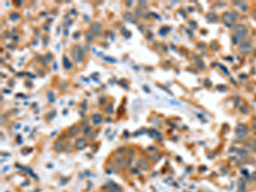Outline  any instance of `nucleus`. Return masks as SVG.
<instances>
[{
	"label": "nucleus",
	"instance_id": "f257e3e1",
	"mask_svg": "<svg viewBox=\"0 0 256 192\" xmlns=\"http://www.w3.org/2000/svg\"><path fill=\"white\" fill-rule=\"evenodd\" d=\"M247 34H248V30L246 27L243 25H237L235 28V33L233 36L234 43L237 44L238 42L243 40L247 37Z\"/></svg>",
	"mask_w": 256,
	"mask_h": 192
},
{
	"label": "nucleus",
	"instance_id": "f3484780",
	"mask_svg": "<svg viewBox=\"0 0 256 192\" xmlns=\"http://www.w3.org/2000/svg\"><path fill=\"white\" fill-rule=\"evenodd\" d=\"M134 16V15L131 14V13H127V14L124 15V18L126 19V20H128V21H131V22H132V20H131V18Z\"/></svg>",
	"mask_w": 256,
	"mask_h": 192
},
{
	"label": "nucleus",
	"instance_id": "b1692460",
	"mask_svg": "<svg viewBox=\"0 0 256 192\" xmlns=\"http://www.w3.org/2000/svg\"><path fill=\"white\" fill-rule=\"evenodd\" d=\"M126 151V149L124 148V147H120V149H118V153H124Z\"/></svg>",
	"mask_w": 256,
	"mask_h": 192
},
{
	"label": "nucleus",
	"instance_id": "6ab92c4d",
	"mask_svg": "<svg viewBox=\"0 0 256 192\" xmlns=\"http://www.w3.org/2000/svg\"><path fill=\"white\" fill-rule=\"evenodd\" d=\"M18 18H19V15L17 14V13H12V14L10 15V19L13 20V21L17 20Z\"/></svg>",
	"mask_w": 256,
	"mask_h": 192
},
{
	"label": "nucleus",
	"instance_id": "dca6fc26",
	"mask_svg": "<svg viewBox=\"0 0 256 192\" xmlns=\"http://www.w3.org/2000/svg\"><path fill=\"white\" fill-rule=\"evenodd\" d=\"M113 105L111 104V103H109L107 107H106V109H105V112L106 113H108V114H111V113H113Z\"/></svg>",
	"mask_w": 256,
	"mask_h": 192
},
{
	"label": "nucleus",
	"instance_id": "412c9836",
	"mask_svg": "<svg viewBox=\"0 0 256 192\" xmlns=\"http://www.w3.org/2000/svg\"><path fill=\"white\" fill-rule=\"evenodd\" d=\"M141 14H142L141 10H140V9H136V10H135V14L134 15H136L137 17H139V16H141Z\"/></svg>",
	"mask_w": 256,
	"mask_h": 192
},
{
	"label": "nucleus",
	"instance_id": "423d86ee",
	"mask_svg": "<svg viewBox=\"0 0 256 192\" xmlns=\"http://www.w3.org/2000/svg\"><path fill=\"white\" fill-rule=\"evenodd\" d=\"M75 147L77 148V149H79V150H82V149H84L85 146H86V144H87V142H86V140H85V138H83V137H80V138H79V139H77L76 141H75Z\"/></svg>",
	"mask_w": 256,
	"mask_h": 192
},
{
	"label": "nucleus",
	"instance_id": "393cba45",
	"mask_svg": "<svg viewBox=\"0 0 256 192\" xmlns=\"http://www.w3.org/2000/svg\"><path fill=\"white\" fill-rule=\"evenodd\" d=\"M146 3L145 2H139V5H145Z\"/></svg>",
	"mask_w": 256,
	"mask_h": 192
},
{
	"label": "nucleus",
	"instance_id": "9b49d317",
	"mask_svg": "<svg viewBox=\"0 0 256 192\" xmlns=\"http://www.w3.org/2000/svg\"><path fill=\"white\" fill-rule=\"evenodd\" d=\"M63 66H64V68L67 69V70L71 69L72 67H73L72 63L69 62V60L68 59V57L65 56V55L63 56Z\"/></svg>",
	"mask_w": 256,
	"mask_h": 192
},
{
	"label": "nucleus",
	"instance_id": "5701e85b",
	"mask_svg": "<svg viewBox=\"0 0 256 192\" xmlns=\"http://www.w3.org/2000/svg\"><path fill=\"white\" fill-rule=\"evenodd\" d=\"M104 59L107 60V61H109V62H116L114 59L111 58V57H104Z\"/></svg>",
	"mask_w": 256,
	"mask_h": 192
},
{
	"label": "nucleus",
	"instance_id": "f8f14e48",
	"mask_svg": "<svg viewBox=\"0 0 256 192\" xmlns=\"http://www.w3.org/2000/svg\"><path fill=\"white\" fill-rule=\"evenodd\" d=\"M68 132H69V134L71 136H75V135H77L80 132V128L77 125H73V126H71L69 128V131Z\"/></svg>",
	"mask_w": 256,
	"mask_h": 192
},
{
	"label": "nucleus",
	"instance_id": "20e7f679",
	"mask_svg": "<svg viewBox=\"0 0 256 192\" xmlns=\"http://www.w3.org/2000/svg\"><path fill=\"white\" fill-rule=\"evenodd\" d=\"M248 129L243 124H239L236 127V135L239 138H242V137H245L248 134Z\"/></svg>",
	"mask_w": 256,
	"mask_h": 192
},
{
	"label": "nucleus",
	"instance_id": "aec40b11",
	"mask_svg": "<svg viewBox=\"0 0 256 192\" xmlns=\"http://www.w3.org/2000/svg\"><path fill=\"white\" fill-rule=\"evenodd\" d=\"M159 157H160V155H159L158 154H156L155 155H153V156L151 157V160H152L154 162H157V161L159 160Z\"/></svg>",
	"mask_w": 256,
	"mask_h": 192
},
{
	"label": "nucleus",
	"instance_id": "6e6552de",
	"mask_svg": "<svg viewBox=\"0 0 256 192\" xmlns=\"http://www.w3.org/2000/svg\"><path fill=\"white\" fill-rule=\"evenodd\" d=\"M246 147H248V150H252L253 152H256V141L254 139H250L248 140L246 143H245Z\"/></svg>",
	"mask_w": 256,
	"mask_h": 192
},
{
	"label": "nucleus",
	"instance_id": "f03ea898",
	"mask_svg": "<svg viewBox=\"0 0 256 192\" xmlns=\"http://www.w3.org/2000/svg\"><path fill=\"white\" fill-rule=\"evenodd\" d=\"M72 55H73V60L75 62H82L83 61V59H84V52H83L82 49L80 48V46L76 45L73 49Z\"/></svg>",
	"mask_w": 256,
	"mask_h": 192
},
{
	"label": "nucleus",
	"instance_id": "4be33fe9",
	"mask_svg": "<svg viewBox=\"0 0 256 192\" xmlns=\"http://www.w3.org/2000/svg\"><path fill=\"white\" fill-rule=\"evenodd\" d=\"M237 192H245V185H244V184L240 186V189L238 190V191Z\"/></svg>",
	"mask_w": 256,
	"mask_h": 192
},
{
	"label": "nucleus",
	"instance_id": "ddd939ff",
	"mask_svg": "<svg viewBox=\"0 0 256 192\" xmlns=\"http://www.w3.org/2000/svg\"><path fill=\"white\" fill-rule=\"evenodd\" d=\"M85 39L89 43L93 40V35H92V33L91 31H88V32L85 33Z\"/></svg>",
	"mask_w": 256,
	"mask_h": 192
},
{
	"label": "nucleus",
	"instance_id": "7ed1b4c3",
	"mask_svg": "<svg viewBox=\"0 0 256 192\" xmlns=\"http://www.w3.org/2000/svg\"><path fill=\"white\" fill-rule=\"evenodd\" d=\"M222 18H223L224 22L227 25L228 27H231L235 23V21H237V15L231 12L225 13Z\"/></svg>",
	"mask_w": 256,
	"mask_h": 192
},
{
	"label": "nucleus",
	"instance_id": "39448f33",
	"mask_svg": "<svg viewBox=\"0 0 256 192\" xmlns=\"http://www.w3.org/2000/svg\"><path fill=\"white\" fill-rule=\"evenodd\" d=\"M102 31V26L99 22H94L91 26V32L97 36H99Z\"/></svg>",
	"mask_w": 256,
	"mask_h": 192
},
{
	"label": "nucleus",
	"instance_id": "4468645a",
	"mask_svg": "<svg viewBox=\"0 0 256 192\" xmlns=\"http://www.w3.org/2000/svg\"><path fill=\"white\" fill-rule=\"evenodd\" d=\"M62 148H63V145L60 142H57L55 143V145H54V150L57 151V152H59V151L62 150Z\"/></svg>",
	"mask_w": 256,
	"mask_h": 192
},
{
	"label": "nucleus",
	"instance_id": "a211bd4d",
	"mask_svg": "<svg viewBox=\"0 0 256 192\" xmlns=\"http://www.w3.org/2000/svg\"><path fill=\"white\" fill-rule=\"evenodd\" d=\"M91 130H92L91 126H90V125H87L85 129H84V133H85V135H87V134H89V133L91 132Z\"/></svg>",
	"mask_w": 256,
	"mask_h": 192
},
{
	"label": "nucleus",
	"instance_id": "1a4fd4ad",
	"mask_svg": "<svg viewBox=\"0 0 256 192\" xmlns=\"http://www.w3.org/2000/svg\"><path fill=\"white\" fill-rule=\"evenodd\" d=\"M92 121L95 125H99L100 124L102 121V118L99 114H94L92 115Z\"/></svg>",
	"mask_w": 256,
	"mask_h": 192
},
{
	"label": "nucleus",
	"instance_id": "2eb2a0df",
	"mask_svg": "<svg viewBox=\"0 0 256 192\" xmlns=\"http://www.w3.org/2000/svg\"><path fill=\"white\" fill-rule=\"evenodd\" d=\"M115 162L118 163V164H124L126 162V158L122 157V156H120V157H116L115 158Z\"/></svg>",
	"mask_w": 256,
	"mask_h": 192
},
{
	"label": "nucleus",
	"instance_id": "0eeeda50",
	"mask_svg": "<svg viewBox=\"0 0 256 192\" xmlns=\"http://www.w3.org/2000/svg\"><path fill=\"white\" fill-rule=\"evenodd\" d=\"M106 189L109 192H121L120 188L114 183H109V184H107Z\"/></svg>",
	"mask_w": 256,
	"mask_h": 192
},
{
	"label": "nucleus",
	"instance_id": "9d476101",
	"mask_svg": "<svg viewBox=\"0 0 256 192\" xmlns=\"http://www.w3.org/2000/svg\"><path fill=\"white\" fill-rule=\"evenodd\" d=\"M138 166L143 169V170H148L149 168V164L145 161V160H143V159H140L138 160Z\"/></svg>",
	"mask_w": 256,
	"mask_h": 192
}]
</instances>
